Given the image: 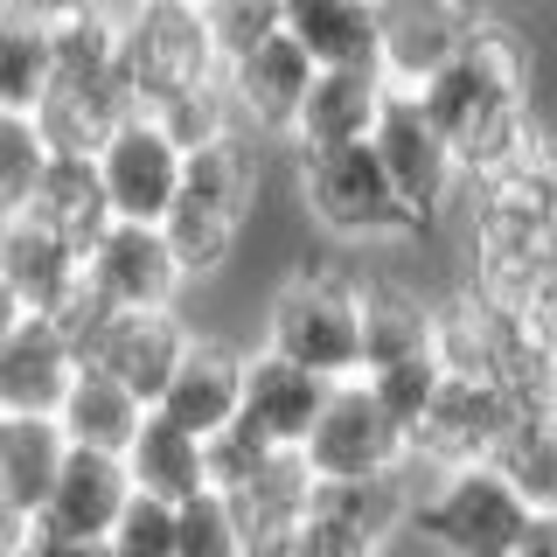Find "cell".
<instances>
[{
	"label": "cell",
	"instance_id": "obj_1",
	"mask_svg": "<svg viewBox=\"0 0 557 557\" xmlns=\"http://www.w3.org/2000/svg\"><path fill=\"white\" fill-rule=\"evenodd\" d=\"M530 98H536L530 42H522L509 22H487V14L474 22V35L460 42V57L418 91L425 119L440 126V139L453 147L460 182H481V174L509 168L516 153L536 139Z\"/></svg>",
	"mask_w": 557,
	"mask_h": 557
},
{
	"label": "cell",
	"instance_id": "obj_2",
	"mask_svg": "<svg viewBox=\"0 0 557 557\" xmlns=\"http://www.w3.org/2000/svg\"><path fill=\"white\" fill-rule=\"evenodd\" d=\"M265 348L321 383L362 376V278L342 265H300L265 307Z\"/></svg>",
	"mask_w": 557,
	"mask_h": 557
},
{
	"label": "cell",
	"instance_id": "obj_3",
	"mask_svg": "<svg viewBox=\"0 0 557 557\" xmlns=\"http://www.w3.org/2000/svg\"><path fill=\"white\" fill-rule=\"evenodd\" d=\"M293 182H300V209L313 231L348 237V244H383V237H411L418 216L405 209V196L391 188L376 147H321V153H293Z\"/></svg>",
	"mask_w": 557,
	"mask_h": 557
},
{
	"label": "cell",
	"instance_id": "obj_4",
	"mask_svg": "<svg viewBox=\"0 0 557 557\" xmlns=\"http://www.w3.org/2000/svg\"><path fill=\"white\" fill-rule=\"evenodd\" d=\"M530 509L495 467H446L425 474L418 467V502H411V536L440 557H509Z\"/></svg>",
	"mask_w": 557,
	"mask_h": 557
},
{
	"label": "cell",
	"instance_id": "obj_5",
	"mask_svg": "<svg viewBox=\"0 0 557 557\" xmlns=\"http://www.w3.org/2000/svg\"><path fill=\"white\" fill-rule=\"evenodd\" d=\"M119 70H126L139 112H161L168 98L216 84L223 57H216V42H209L196 8H147V0H133L126 8V42H119Z\"/></svg>",
	"mask_w": 557,
	"mask_h": 557
},
{
	"label": "cell",
	"instance_id": "obj_6",
	"mask_svg": "<svg viewBox=\"0 0 557 557\" xmlns=\"http://www.w3.org/2000/svg\"><path fill=\"white\" fill-rule=\"evenodd\" d=\"M460 202H467V244L481 237L557 244V139L536 133L509 168L460 182Z\"/></svg>",
	"mask_w": 557,
	"mask_h": 557
},
{
	"label": "cell",
	"instance_id": "obj_7",
	"mask_svg": "<svg viewBox=\"0 0 557 557\" xmlns=\"http://www.w3.org/2000/svg\"><path fill=\"white\" fill-rule=\"evenodd\" d=\"M370 147L383 174H391V188L405 196V209L418 223L446 216L453 202H460V168H453V147L440 139V126L425 119V104H418V91H391L370 126Z\"/></svg>",
	"mask_w": 557,
	"mask_h": 557
},
{
	"label": "cell",
	"instance_id": "obj_8",
	"mask_svg": "<svg viewBox=\"0 0 557 557\" xmlns=\"http://www.w3.org/2000/svg\"><path fill=\"white\" fill-rule=\"evenodd\" d=\"M307 474L313 481H376V474H397V467L411 460L405 432L383 418V405L370 397V383H335V397H327L321 425L307 432L300 446Z\"/></svg>",
	"mask_w": 557,
	"mask_h": 557
},
{
	"label": "cell",
	"instance_id": "obj_9",
	"mask_svg": "<svg viewBox=\"0 0 557 557\" xmlns=\"http://www.w3.org/2000/svg\"><path fill=\"white\" fill-rule=\"evenodd\" d=\"M84 278L112 313H182V286H188V272L174 265L168 237L153 223H112L84 251Z\"/></svg>",
	"mask_w": 557,
	"mask_h": 557
},
{
	"label": "cell",
	"instance_id": "obj_10",
	"mask_svg": "<svg viewBox=\"0 0 557 557\" xmlns=\"http://www.w3.org/2000/svg\"><path fill=\"white\" fill-rule=\"evenodd\" d=\"M91 161H98L104 202H112V223H153V231H161L174 196H182V147H174L147 112H133Z\"/></svg>",
	"mask_w": 557,
	"mask_h": 557
},
{
	"label": "cell",
	"instance_id": "obj_11",
	"mask_svg": "<svg viewBox=\"0 0 557 557\" xmlns=\"http://www.w3.org/2000/svg\"><path fill=\"white\" fill-rule=\"evenodd\" d=\"M188 342L196 335H188L182 313H104L91 335L77 342V356H84V370H104L112 383H126L139 405L153 411L161 391H168V376L182 370Z\"/></svg>",
	"mask_w": 557,
	"mask_h": 557
},
{
	"label": "cell",
	"instance_id": "obj_12",
	"mask_svg": "<svg viewBox=\"0 0 557 557\" xmlns=\"http://www.w3.org/2000/svg\"><path fill=\"white\" fill-rule=\"evenodd\" d=\"M516 425V405L487 376H446L432 397L425 425L411 432V467L446 474V467H481L502 446V432Z\"/></svg>",
	"mask_w": 557,
	"mask_h": 557
},
{
	"label": "cell",
	"instance_id": "obj_13",
	"mask_svg": "<svg viewBox=\"0 0 557 557\" xmlns=\"http://www.w3.org/2000/svg\"><path fill=\"white\" fill-rule=\"evenodd\" d=\"M383 8V84L391 91H425L440 70L460 57V42L474 35V0H376Z\"/></svg>",
	"mask_w": 557,
	"mask_h": 557
},
{
	"label": "cell",
	"instance_id": "obj_14",
	"mask_svg": "<svg viewBox=\"0 0 557 557\" xmlns=\"http://www.w3.org/2000/svg\"><path fill=\"white\" fill-rule=\"evenodd\" d=\"M307 84H313V57L293 42L286 28L272 42H258L251 57L223 63V91H231V112L244 133H265V139H293V119L307 104Z\"/></svg>",
	"mask_w": 557,
	"mask_h": 557
},
{
	"label": "cell",
	"instance_id": "obj_15",
	"mask_svg": "<svg viewBox=\"0 0 557 557\" xmlns=\"http://www.w3.org/2000/svg\"><path fill=\"white\" fill-rule=\"evenodd\" d=\"M327 397H335V383H321L313 370L272 356V348H251V356H244V411L237 418L265 446H278V453H300L307 446V432L321 425Z\"/></svg>",
	"mask_w": 557,
	"mask_h": 557
},
{
	"label": "cell",
	"instance_id": "obj_16",
	"mask_svg": "<svg viewBox=\"0 0 557 557\" xmlns=\"http://www.w3.org/2000/svg\"><path fill=\"white\" fill-rule=\"evenodd\" d=\"M0 286L14 293L22 313H49L57 321L84 293V251L35 216H8L0 223Z\"/></svg>",
	"mask_w": 557,
	"mask_h": 557
},
{
	"label": "cell",
	"instance_id": "obj_17",
	"mask_svg": "<svg viewBox=\"0 0 557 557\" xmlns=\"http://www.w3.org/2000/svg\"><path fill=\"white\" fill-rule=\"evenodd\" d=\"M77 370H84L77 342H70L49 313H22L14 335L0 342V405L28 411V418H57V405L70 397Z\"/></svg>",
	"mask_w": 557,
	"mask_h": 557
},
{
	"label": "cell",
	"instance_id": "obj_18",
	"mask_svg": "<svg viewBox=\"0 0 557 557\" xmlns=\"http://www.w3.org/2000/svg\"><path fill=\"white\" fill-rule=\"evenodd\" d=\"M161 418H174L182 432H196V440L209 446L216 432H231L237 425V411H244V356L231 342H188V356H182V370L168 376V391H161V405H153Z\"/></svg>",
	"mask_w": 557,
	"mask_h": 557
},
{
	"label": "cell",
	"instance_id": "obj_19",
	"mask_svg": "<svg viewBox=\"0 0 557 557\" xmlns=\"http://www.w3.org/2000/svg\"><path fill=\"white\" fill-rule=\"evenodd\" d=\"M126 502H133V474H126V460L119 453H84V446H70L63 453V474L57 487H49V502H42V530H57V536H112V522L126 516Z\"/></svg>",
	"mask_w": 557,
	"mask_h": 557
},
{
	"label": "cell",
	"instance_id": "obj_20",
	"mask_svg": "<svg viewBox=\"0 0 557 557\" xmlns=\"http://www.w3.org/2000/svg\"><path fill=\"white\" fill-rule=\"evenodd\" d=\"M278 28L313 57V70H376L383 57L376 0H278Z\"/></svg>",
	"mask_w": 557,
	"mask_h": 557
},
{
	"label": "cell",
	"instance_id": "obj_21",
	"mask_svg": "<svg viewBox=\"0 0 557 557\" xmlns=\"http://www.w3.org/2000/svg\"><path fill=\"white\" fill-rule=\"evenodd\" d=\"M383 98H391L383 70H313L307 104H300V119H293V153H321V147H356V139H370Z\"/></svg>",
	"mask_w": 557,
	"mask_h": 557
},
{
	"label": "cell",
	"instance_id": "obj_22",
	"mask_svg": "<svg viewBox=\"0 0 557 557\" xmlns=\"http://www.w3.org/2000/svg\"><path fill=\"white\" fill-rule=\"evenodd\" d=\"M231 509H237V522H244V544H251V557H286L293 530H300L307 509H313V474H307V460H300V453H272V460L231 495Z\"/></svg>",
	"mask_w": 557,
	"mask_h": 557
},
{
	"label": "cell",
	"instance_id": "obj_23",
	"mask_svg": "<svg viewBox=\"0 0 557 557\" xmlns=\"http://www.w3.org/2000/svg\"><path fill=\"white\" fill-rule=\"evenodd\" d=\"M440 335V300L405 286V278H362V376L391 362L432 356Z\"/></svg>",
	"mask_w": 557,
	"mask_h": 557
},
{
	"label": "cell",
	"instance_id": "obj_24",
	"mask_svg": "<svg viewBox=\"0 0 557 557\" xmlns=\"http://www.w3.org/2000/svg\"><path fill=\"white\" fill-rule=\"evenodd\" d=\"M126 8H133V0H49L57 84H104V77H119Z\"/></svg>",
	"mask_w": 557,
	"mask_h": 557
},
{
	"label": "cell",
	"instance_id": "obj_25",
	"mask_svg": "<svg viewBox=\"0 0 557 557\" xmlns=\"http://www.w3.org/2000/svg\"><path fill=\"white\" fill-rule=\"evenodd\" d=\"M119 460H126V474H133V495L168 502V509H182L188 495H202V487H209L202 440H196V432H182L161 411H147V425L133 432V446L119 453Z\"/></svg>",
	"mask_w": 557,
	"mask_h": 557
},
{
	"label": "cell",
	"instance_id": "obj_26",
	"mask_svg": "<svg viewBox=\"0 0 557 557\" xmlns=\"http://www.w3.org/2000/svg\"><path fill=\"white\" fill-rule=\"evenodd\" d=\"M133 112H139L133 84H126V70H119V77H104V84H49L35 126H42L49 153H98Z\"/></svg>",
	"mask_w": 557,
	"mask_h": 557
},
{
	"label": "cell",
	"instance_id": "obj_27",
	"mask_svg": "<svg viewBox=\"0 0 557 557\" xmlns=\"http://www.w3.org/2000/svg\"><path fill=\"white\" fill-rule=\"evenodd\" d=\"M63 425L57 418H28V411H8L0 418V509H14V516H42V502H49V487H57L63 474Z\"/></svg>",
	"mask_w": 557,
	"mask_h": 557
},
{
	"label": "cell",
	"instance_id": "obj_28",
	"mask_svg": "<svg viewBox=\"0 0 557 557\" xmlns=\"http://www.w3.org/2000/svg\"><path fill=\"white\" fill-rule=\"evenodd\" d=\"M22 216L49 223L57 237H70L77 251H91V244L112 231V202H104V182H98V161L91 153H57L49 174L35 182V196Z\"/></svg>",
	"mask_w": 557,
	"mask_h": 557
},
{
	"label": "cell",
	"instance_id": "obj_29",
	"mask_svg": "<svg viewBox=\"0 0 557 557\" xmlns=\"http://www.w3.org/2000/svg\"><path fill=\"white\" fill-rule=\"evenodd\" d=\"M49 84H57L49 0H8L0 8V112H42Z\"/></svg>",
	"mask_w": 557,
	"mask_h": 557
},
{
	"label": "cell",
	"instance_id": "obj_30",
	"mask_svg": "<svg viewBox=\"0 0 557 557\" xmlns=\"http://www.w3.org/2000/svg\"><path fill=\"white\" fill-rule=\"evenodd\" d=\"M57 425H63V440L84 446V453H126L133 432L147 425V405H139L126 383H112L104 370H77L70 397L57 405Z\"/></svg>",
	"mask_w": 557,
	"mask_h": 557
},
{
	"label": "cell",
	"instance_id": "obj_31",
	"mask_svg": "<svg viewBox=\"0 0 557 557\" xmlns=\"http://www.w3.org/2000/svg\"><path fill=\"white\" fill-rule=\"evenodd\" d=\"M182 209H196V216H216L231 223V231H244V216H251L258 202V168H251V147L237 139H223V147H202L182 161V196H174Z\"/></svg>",
	"mask_w": 557,
	"mask_h": 557
},
{
	"label": "cell",
	"instance_id": "obj_32",
	"mask_svg": "<svg viewBox=\"0 0 557 557\" xmlns=\"http://www.w3.org/2000/svg\"><path fill=\"white\" fill-rule=\"evenodd\" d=\"M487 467L516 487L530 516H557V411H522L487 453Z\"/></svg>",
	"mask_w": 557,
	"mask_h": 557
},
{
	"label": "cell",
	"instance_id": "obj_33",
	"mask_svg": "<svg viewBox=\"0 0 557 557\" xmlns=\"http://www.w3.org/2000/svg\"><path fill=\"white\" fill-rule=\"evenodd\" d=\"M153 126H161L174 147H182V161L188 153H202V147H223V139H237V112H231V91H223V77L216 84H202V91H182V98H168L161 112H147Z\"/></svg>",
	"mask_w": 557,
	"mask_h": 557
},
{
	"label": "cell",
	"instance_id": "obj_34",
	"mask_svg": "<svg viewBox=\"0 0 557 557\" xmlns=\"http://www.w3.org/2000/svg\"><path fill=\"white\" fill-rule=\"evenodd\" d=\"M49 161H57V153H49L35 112H0V223L28 209V196L49 174Z\"/></svg>",
	"mask_w": 557,
	"mask_h": 557
},
{
	"label": "cell",
	"instance_id": "obj_35",
	"mask_svg": "<svg viewBox=\"0 0 557 557\" xmlns=\"http://www.w3.org/2000/svg\"><path fill=\"white\" fill-rule=\"evenodd\" d=\"M362 383H370V397L383 405V418H391V425L405 432V446H411V432L425 425L432 397H440V383H446V362L440 356H411V362H391V370H370Z\"/></svg>",
	"mask_w": 557,
	"mask_h": 557
},
{
	"label": "cell",
	"instance_id": "obj_36",
	"mask_svg": "<svg viewBox=\"0 0 557 557\" xmlns=\"http://www.w3.org/2000/svg\"><path fill=\"white\" fill-rule=\"evenodd\" d=\"M174 557H251L231 495L202 487V495H188L182 509H174Z\"/></svg>",
	"mask_w": 557,
	"mask_h": 557
},
{
	"label": "cell",
	"instance_id": "obj_37",
	"mask_svg": "<svg viewBox=\"0 0 557 557\" xmlns=\"http://www.w3.org/2000/svg\"><path fill=\"white\" fill-rule=\"evenodd\" d=\"M202 28H209V42H216V57L237 63V57H251L258 42L278 35V0H202Z\"/></svg>",
	"mask_w": 557,
	"mask_h": 557
},
{
	"label": "cell",
	"instance_id": "obj_38",
	"mask_svg": "<svg viewBox=\"0 0 557 557\" xmlns=\"http://www.w3.org/2000/svg\"><path fill=\"white\" fill-rule=\"evenodd\" d=\"M104 550H112V557H174V509H168V502L133 495L126 516H119L112 536H104Z\"/></svg>",
	"mask_w": 557,
	"mask_h": 557
},
{
	"label": "cell",
	"instance_id": "obj_39",
	"mask_svg": "<svg viewBox=\"0 0 557 557\" xmlns=\"http://www.w3.org/2000/svg\"><path fill=\"white\" fill-rule=\"evenodd\" d=\"M202 453H209V487H216V495H237V487L251 481L278 446H265V440H258V432L237 418V425H231V432H216V440H209Z\"/></svg>",
	"mask_w": 557,
	"mask_h": 557
},
{
	"label": "cell",
	"instance_id": "obj_40",
	"mask_svg": "<svg viewBox=\"0 0 557 557\" xmlns=\"http://www.w3.org/2000/svg\"><path fill=\"white\" fill-rule=\"evenodd\" d=\"M383 550H391V544L362 536L356 522H342L327 509H307V522L293 530V544H286V557H383Z\"/></svg>",
	"mask_w": 557,
	"mask_h": 557
},
{
	"label": "cell",
	"instance_id": "obj_41",
	"mask_svg": "<svg viewBox=\"0 0 557 557\" xmlns=\"http://www.w3.org/2000/svg\"><path fill=\"white\" fill-rule=\"evenodd\" d=\"M22 557H112V550H104L98 536H57V530H42V522H28Z\"/></svg>",
	"mask_w": 557,
	"mask_h": 557
},
{
	"label": "cell",
	"instance_id": "obj_42",
	"mask_svg": "<svg viewBox=\"0 0 557 557\" xmlns=\"http://www.w3.org/2000/svg\"><path fill=\"white\" fill-rule=\"evenodd\" d=\"M509 557H557V516H530Z\"/></svg>",
	"mask_w": 557,
	"mask_h": 557
},
{
	"label": "cell",
	"instance_id": "obj_43",
	"mask_svg": "<svg viewBox=\"0 0 557 557\" xmlns=\"http://www.w3.org/2000/svg\"><path fill=\"white\" fill-rule=\"evenodd\" d=\"M22 544H28V516L0 509V557H22Z\"/></svg>",
	"mask_w": 557,
	"mask_h": 557
},
{
	"label": "cell",
	"instance_id": "obj_44",
	"mask_svg": "<svg viewBox=\"0 0 557 557\" xmlns=\"http://www.w3.org/2000/svg\"><path fill=\"white\" fill-rule=\"evenodd\" d=\"M14 321H22V307H14V293H8V286H0V342H8V335H14Z\"/></svg>",
	"mask_w": 557,
	"mask_h": 557
},
{
	"label": "cell",
	"instance_id": "obj_45",
	"mask_svg": "<svg viewBox=\"0 0 557 557\" xmlns=\"http://www.w3.org/2000/svg\"><path fill=\"white\" fill-rule=\"evenodd\" d=\"M147 8H196L202 14V0H147Z\"/></svg>",
	"mask_w": 557,
	"mask_h": 557
},
{
	"label": "cell",
	"instance_id": "obj_46",
	"mask_svg": "<svg viewBox=\"0 0 557 557\" xmlns=\"http://www.w3.org/2000/svg\"><path fill=\"white\" fill-rule=\"evenodd\" d=\"M0 418H8V405H0Z\"/></svg>",
	"mask_w": 557,
	"mask_h": 557
},
{
	"label": "cell",
	"instance_id": "obj_47",
	"mask_svg": "<svg viewBox=\"0 0 557 557\" xmlns=\"http://www.w3.org/2000/svg\"><path fill=\"white\" fill-rule=\"evenodd\" d=\"M0 8H8V0H0Z\"/></svg>",
	"mask_w": 557,
	"mask_h": 557
}]
</instances>
